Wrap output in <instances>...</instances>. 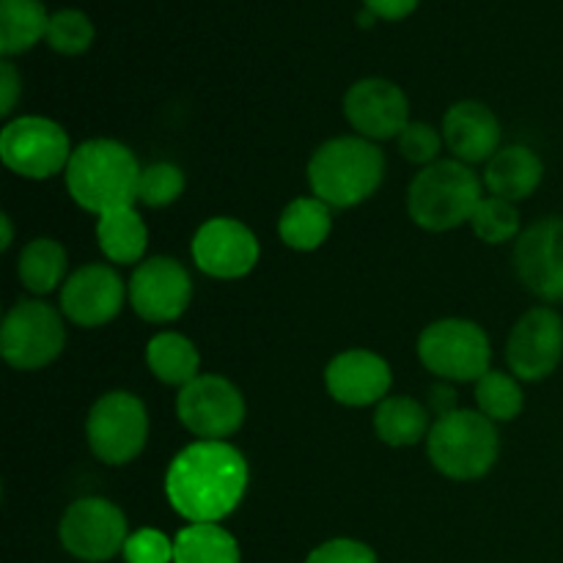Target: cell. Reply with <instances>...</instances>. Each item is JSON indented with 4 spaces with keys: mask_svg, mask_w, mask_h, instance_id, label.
<instances>
[{
    "mask_svg": "<svg viewBox=\"0 0 563 563\" xmlns=\"http://www.w3.org/2000/svg\"><path fill=\"white\" fill-rule=\"evenodd\" d=\"M247 462L225 440H196L174 456L165 473V495L187 522H220L247 493Z\"/></svg>",
    "mask_w": 563,
    "mask_h": 563,
    "instance_id": "1",
    "label": "cell"
},
{
    "mask_svg": "<svg viewBox=\"0 0 563 563\" xmlns=\"http://www.w3.org/2000/svg\"><path fill=\"white\" fill-rule=\"evenodd\" d=\"M141 170L130 146L110 137H93L71 152L66 187L77 207L99 218L137 201Z\"/></svg>",
    "mask_w": 563,
    "mask_h": 563,
    "instance_id": "2",
    "label": "cell"
},
{
    "mask_svg": "<svg viewBox=\"0 0 563 563\" xmlns=\"http://www.w3.org/2000/svg\"><path fill=\"white\" fill-rule=\"evenodd\" d=\"M385 179V154L361 135L330 137L308 163L313 196L333 209H350L377 192Z\"/></svg>",
    "mask_w": 563,
    "mask_h": 563,
    "instance_id": "3",
    "label": "cell"
},
{
    "mask_svg": "<svg viewBox=\"0 0 563 563\" xmlns=\"http://www.w3.org/2000/svg\"><path fill=\"white\" fill-rule=\"evenodd\" d=\"M484 181L460 159H438L416 174L407 190V212L412 223L427 231H451L471 223Z\"/></svg>",
    "mask_w": 563,
    "mask_h": 563,
    "instance_id": "4",
    "label": "cell"
},
{
    "mask_svg": "<svg viewBox=\"0 0 563 563\" xmlns=\"http://www.w3.org/2000/svg\"><path fill=\"white\" fill-rule=\"evenodd\" d=\"M427 454L434 471L451 482H476L498 462V429L478 410H456L432 423Z\"/></svg>",
    "mask_w": 563,
    "mask_h": 563,
    "instance_id": "5",
    "label": "cell"
},
{
    "mask_svg": "<svg viewBox=\"0 0 563 563\" xmlns=\"http://www.w3.org/2000/svg\"><path fill=\"white\" fill-rule=\"evenodd\" d=\"M418 357L434 377L478 383L489 372L493 346L482 324L471 319H438L418 335Z\"/></svg>",
    "mask_w": 563,
    "mask_h": 563,
    "instance_id": "6",
    "label": "cell"
},
{
    "mask_svg": "<svg viewBox=\"0 0 563 563\" xmlns=\"http://www.w3.org/2000/svg\"><path fill=\"white\" fill-rule=\"evenodd\" d=\"M86 440L91 454L104 465H130L146 449V405L130 390H110L99 396L86 418Z\"/></svg>",
    "mask_w": 563,
    "mask_h": 563,
    "instance_id": "7",
    "label": "cell"
},
{
    "mask_svg": "<svg viewBox=\"0 0 563 563\" xmlns=\"http://www.w3.org/2000/svg\"><path fill=\"white\" fill-rule=\"evenodd\" d=\"M66 346L64 313L42 300H20L0 328V355L16 372L49 366Z\"/></svg>",
    "mask_w": 563,
    "mask_h": 563,
    "instance_id": "8",
    "label": "cell"
},
{
    "mask_svg": "<svg viewBox=\"0 0 563 563\" xmlns=\"http://www.w3.org/2000/svg\"><path fill=\"white\" fill-rule=\"evenodd\" d=\"M71 143L64 126L44 115H20L0 132V159L25 179H49L66 170Z\"/></svg>",
    "mask_w": 563,
    "mask_h": 563,
    "instance_id": "9",
    "label": "cell"
},
{
    "mask_svg": "<svg viewBox=\"0 0 563 563\" xmlns=\"http://www.w3.org/2000/svg\"><path fill=\"white\" fill-rule=\"evenodd\" d=\"M130 539L124 511L108 498H80L60 515L58 542L71 559L104 563L124 553Z\"/></svg>",
    "mask_w": 563,
    "mask_h": 563,
    "instance_id": "10",
    "label": "cell"
},
{
    "mask_svg": "<svg viewBox=\"0 0 563 563\" xmlns=\"http://www.w3.org/2000/svg\"><path fill=\"white\" fill-rule=\"evenodd\" d=\"M245 412L242 390L218 374H198L176 396V416L198 440L231 438L245 423Z\"/></svg>",
    "mask_w": 563,
    "mask_h": 563,
    "instance_id": "11",
    "label": "cell"
},
{
    "mask_svg": "<svg viewBox=\"0 0 563 563\" xmlns=\"http://www.w3.org/2000/svg\"><path fill=\"white\" fill-rule=\"evenodd\" d=\"M563 361V317L555 308L539 306L522 313L506 341L509 372L522 383H542Z\"/></svg>",
    "mask_w": 563,
    "mask_h": 563,
    "instance_id": "12",
    "label": "cell"
},
{
    "mask_svg": "<svg viewBox=\"0 0 563 563\" xmlns=\"http://www.w3.org/2000/svg\"><path fill=\"white\" fill-rule=\"evenodd\" d=\"M126 291H130V302L137 317L154 324H165L179 319L190 306L192 278L185 264H179L176 258L152 256L137 264Z\"/></svg>",
    "mask_w": 563,
    "mask_h": 563,
    "instance_id": "13",
    "label": "cell"
},
{
    "mask_svg": "<svg viewBox=\"0 0 563 563\" xmlns=\"http://www.w3.org/2000/svg\"><path fill=\"white\" fill-rule=\"evenodd\" d=\"M515 269L533 297L563 302V218H542L528 225L515 245Z\"/></svg>",
    "mask_w": 563,
    "mask_h": 563,
    "instance_id": "14",
    "label": "cell"
},
{
    "mask_svg": "<svg viewBox=\"0 0 563 563\" xmlns=\"http://www.w3.org/2000/svg\"><path fill=\"white\" fill-rule=\"evenodd\" d=\"M192 262L203 275L218 280L245 278L258 262V240L234 218H212L192 236Z\"/></svg>",
    "mask_w": 563,
    "mask_h": 563,
    "instance_id": "15",
    "label": "cell"
},
{
    "mask_svg": "<svg viewBox=\"0 0 563 563\" xmlns=\"http://www.w3.org/2000/svg\"><path fill=\"white\" fill-rule=\"evenodd\" d=\"M344 115L357 135L377 143L401 135L410 124V102L396 82L385 77H363L344 93Z\"/></svg>",
    "mask_w": 563,
    "mask_h": 563,
    "instance_id": "16",
    "label": "cell"
},
{
    "mask_svg": "<svg viewBox=\"0 0 563 563\" xmlns=\"http://www.w3.org/2000/svg\"><path fill=\"white\" fill-rule=\"evenodd\" d=\"M124 297L130 291L115 269L108 264H86L60 286V313L77 328H102L119 317Z\"/></svg>",
    "mask_w": 563,
    "mask_h": 563,
    "instance_id": "17",
    "label": "cell"
},
{
    "mask_svg": "<svg viewBox=\"0 0 563 563\" xmlns=\"http://www.w3.org/2000/svg\"><path fill=\"white\" fill-rule=\"evenodd\" d=\"M394 374L385 357L368 350H346L324 368V388L344 407H372L388 399Z\"/></svg>",
    "mask_w": 563,
    "mask_h": 563,
    "instance_id": "18",
    "label": "cell"
},
{
    "mask_svg": "<svg viewBox=\"0 0 563 563\" xmlns=\"http://www.w3.org/2000/svg\"><path fill=\"white\" fill-rule=\"evenodd\" d=\"M500 121L493 110L476 99H462L451 104L443 119V141L454 159L465 165L489 163L495 152L500 148Z\"/></svg>",
    "mask_w": 563,
    "mask_h": 563,
    "instance_id": "19",
    "label": "cell"
},
{
    "mask_svg": "<svg viewBox=\"0 0 563 563\" xmlns=\"http://www.w3.org/2000/svg\"><path fill=\"white\" fill-rule=\"evenodd\" d=\"M544 179V163L533 148L511 143V146H500L498 152L489 157L487 168H484V187L489 196H498L504 201L520 203L531 198L539 190Z\"/></svg>",
    "mask_w": 563,
    "mask_h": 563,
    "instance_id": "20",
    "label": "cell"
},
{
    "mask_svg": "<svg viewBox=\"0 0 563 563\" xmlns=\"http://www.w3.org/2000/svg\"><path fill=\"white\" fill-rule=\"evenodd\" d=\"M429 407L410 396H388L374 412V432L390 449H407L429 438Z\"/></svg>",
    "mask_w": 563,
    "mask_h": 563,
    "instance_id": "21",
    "label": "cell"
},
{
    "mask_svg": "<svg viewBox=\"0 0 563 563\" xmlns=\"http://www.w3.org/2000/svg\"><path fill=\"white\" fill-rule=\"evenodd\" d=\"M97 242L113 264H141L148 245V229L135 207H121L97 220Z\"/></svg>",
    "mask_w": 563,
    "mask_h": 563,
    "instance_id": "22",
    "label": "cell"
},
{
    "mask_svg": "<svg viewBox=\"0 0 563 563\" xmlns=\"http://www.w3.org/2000/svg\"><path fill=\"white\" fill-rule=\"evenodd\" d=\"M49 14L42 0H0V53L22 55L47 38Z\"/></svg>",
    "mask_w": 563,
    "mask_h": 563,
    "instance_id": "23",
    "label": "cell"
},
{
    "mask_svg": "<svg viewBox=\"0 0 563 563\" xmlns=\"http://www.w3.org/2000/svg\"><path fill=\"white\" fill-rule=\"evenodd\" d=\"M146 366L159 383L185 388L187 383L198 377L201 368V355L196 344L181 333H157L146 344Z\"/></svg>",
    "mask_w": 563,
    "mask_h": 563,
    "instance_id": "24",
    "label": "cell"
},
{
    "mask_svg": "<svg viewBox=\"0 0 563 563\" xmlns=\"http://www.w3.org/2000/svg\"><path fill=\"white\" fill-rule=\"evenodd\" d=\"M66 267H69L66 247L49 236L31 240L16 258V275H20L22 286L33 295H49L58 286H64Z\"/></svg>",
    "mask_w": 563,
    "mask_h": 563,
    "instance_id": "25",
    "label": "cell"
},
{
    "mask_svg": "<svg viewBox=\"0 0 563 563\" xmlns=\"http://www.w3.org/2000/svg\"><path fill=\"white\" fill-rule=\"evenodd\" d=\"M330 231H333L330 207L324 201H319L317 196L295 198L280 212L278 234L284 240V245H289L291 251H317L319 245H324Z\"/></svg>",
    "mask_w": 563,
    "mask_h": 563,
    "instance_id": "26",
    "label": "cell"
},
{
    "mask_svg": "<svg viewBox=\"0 0 563 563\" xmlns=\"http://www.w3.org/2000/svg\"><path fill=\"white\" fill-rule=\"evenodd\" d=\"M174 563H242L236 539L218 522H190L174 539Z\"/></svg>",
    "mask_w": 563,
    "mask_h": 563,
    "instance_id": "27",
    "label": "cell"
},
{
    "mask_svg": "<svg viewBox=\"0 0 563 563\" xmlns=\"http://www.w3.org/2000/svg\"><path fill=\"white\" fill-rule=\"evenodd\" d=\"M476 405L478 412L487 416L493 423L515 421L522 412V407H526V394H522L520 379L515 374L493 372L489 368L476 383Z\"/></svg>",
    "mask_w": 563,
    "mask_h": 563,
    "instance_id": "28",
    "label": "cell"
},
{
    "mask_svg": "<svg viewBox=\"0 0 563 563\" xmlns=\"http://www.w3.org/2000/svg\"><path fill=\"white\" fill-rule=\"evenodd\" d=\"M473 234L487 245H504V242L517 240L522 234L520 212L511 201H504L498 196H484L478 201L476 212L471 218Z\"/></svg>",
    "mask_w": 563,
    "mask_h": 563,
    "instance_id": "29",
    "label": "cell"
},
{
    "mask_svg": "<svg viewBox=\"0 0 563 563\" xmlns=\"http://www.w3.org/2000/svg\"><path fill=\"white\" fill-rule=\"evenodd\" d=\"M47 44L58 55H82L93 44V22L80 9H60L49 14Z\"/></svg>",
    "mask_w": 563,
    "mask_h": 563,
    "instance_id": "30",
    "label": "cell"
},
{
    "mask_svg": "<svg viewBox=\"0 0 563 563\" xmlns=\"http://www.w3.org/2000/svg\"><path fill=\"white\" fill-rule=\"evenodd\" d=\"M185 192V170L174 163H152L141 170L137 181V201L152 209L174 203Z\"/></svg>",
    "mask_w": 563,
    "mask_h": 563,
    "instance_id": "31",
    "label": "cell"
},
{
    "mask_svg": "<svg viewBox=\"0 0 563 563\" xmlns=\"http://www.w3.org/2000/svg\"><path fill=\"white\" fill-rule=\"evenodd\" d=\"M396 143H399V152L407 163L427 168V165L438 163L440 148H443L445 141L432 124H427V121H410V124L401 130V135L396 137Z\"/></svg>",
    "mask_w": 563,
    "mask_h": 563,
    "instance_id": "32",
    "label": "cell"
},
{
    "mask_svg": "<svg viewBox=\"0 0 563 563\" xmlns=\"http://www.w3.org/2000/svg\"><path fill=\"white\" fill-rule=\"evenodd\" d=\"M126 563H174V539L157 528H137L124 544Z\"/></svg>",
    "mask_w": 563,
    "mask_h": 563,
    "instance_id": "33",
    "label": "cell"
},
{
    "mask_svg": "<svg viewBox=\"0 0 563 563\" xmlns=\"http://www.w3.org/2000/svg\"><path fill=\"white\" fill-rule=\"evenodd\" d=\"M306 563H379L377 553L357 539H330L308 553Z\"/></svg>",
    "mask_w": 563,
    "mask_h": 563,
    "instance_id": "34",
    "label": "cell"
},
{
    "mask_svg": "<svg viewBox=\"0 0 563 563\" xmlns=\"http://www.w3.org/2000/svg\"><path fill=\"white\" fill-rule=\"evenodd\" d=\"M22 91V80L16 75L14 64L9 58H3L0 64V115H9L14 110L16 99H20Z\"/></svg>",
    "mask_w": 563,
    "mask_h": 563,
    "instance_id": "35",
    "label": "cell"
},
{
    "mask_svg": "<svg viewBox=\"0 0 563 563\" xmlns=\"http://www.w3.org/2000/svg\"><path fill=\"white\" fill-rule=\"evenodd\" d=\"M363 3H366V9L372 11V14H377V20L396 22L410 16L421 0H363Z\"/></svg>",
    "mask_w": 563,
    "mask_h": 563,
    "instance_id": "36",
    "label": "cell"
},
{
    "mask_svg": "<svg viewBox=\"0 0 563 563\" xmlns=\"http://www.w3.org/2000/svg\"><path fill=\"white\" fill-rule=\"evenodd\" d=\"M456 410H460L456 407V390L451 385L440 383L429 388V412H434L438 418H445Z\"/></svg>",
    "mask_w": 563,
    "mask_h": 563,
    "instance_id": "37",
    "label": "cell"
},
{
    "mask_svg": "<svg viewBox=\"0 0 563 563\" xmlns=\"http://www.w3.org/2000/svg\"><path fill=\"white\" fill-rule=\"evenodd\" d=\"M0 225H3V240H0V251H9L11 242H14V229H11L9 214H0Z\"/></svg>",
    "mask_w": 563,
    "mask_h": 563,
    "instance_id": "38",
    "label": "cell"
},
{
    "mask_svg": "<svg viewBox=\"0 0 563 563\" xmlns=\"http://www.w3.org/2000/svg\"><path fill=\"white\" fill-rule=\"evenodd\" d=\"M374 20H377V14H372V11H368V9H363V14H361V25H363V27H368V25H372Z\"/></svg>",
    "mask_w": 563,
    "mask_h": 563,
    "instance_id": "39",
    "label": "cell"
}]
</instances>
